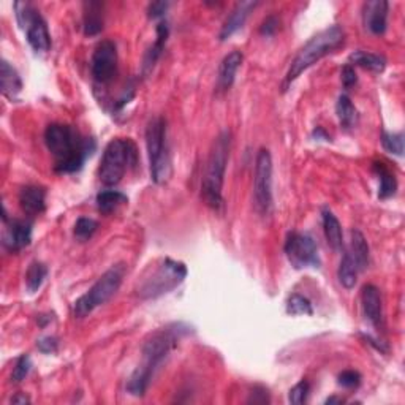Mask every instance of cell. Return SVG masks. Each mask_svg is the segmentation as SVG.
<instances>
[{"mask_svg": "<svg viewBox=\"0 0 405 405\" xmlns=\"http://www.w3.org/2000/svg\"><path fill=\"white\" fill-rule=\"evenodd\" d=\"M187 326L178 323L162 328L149 336L145 345H143V361L127 382V391L130 394L140 397L146 393L155 370L160 368L167 356L174 350L182 336L187 334Z\"/></svg>", "mask_w": 405, "mask_h": 405, "instance_id": "6da1fadb", "label": "cell"}, {"mask_svg": "<svg viewBox=\"0 0 405 405\" xmlns=\"http://www.w3.org/2000/svg\"><path fill=\"white\" fill-rule=\"evenodd\" d=\"M44 143L54 157V169L61 174L80 171L95 149L92 138L83 136L67 123H49L44 130Z\"/></svg>", "mask_w": 405, "mask_h": 405, "instance_id": "7a4b0ae2", "label": "cell"}, {"mask_svg": "<svg viewBox=\"0 0 405 405\" xmlns=\"http://www.w3.org/2000/svg\"><path fill=\"white\" fill-rule=\"evenodd\" d=\"M231 147V133L224 130L217 138L214 140L211 151L205 168V176L201 182V197L206 205L220 211L224 206V197H222V188H224V179L226 171L228 157H230Z\"/></svg>", "mask_w": 405, "mask_h": 405, "instance_id": "3957f363", "label": "cell"}, {"mask_svg": "<svg viewBox=\"0 0 405 405\" xmlns=\"http://www.w3.org/2000/svg\"><path fill=\"white\" fill-rule=\"evenodd\" d=\"M345 42V32L341 25H330L325 30L318 32L317 35H313L304 47L299 49L296 57L293 59V62L286 73L282 90H286L291 83H295L299 76H301L307 68H310L313 64L322 61L325 56L331 54L332 51L341 48Z\"/></svg>", "mask_w": 405, "mask_h": 405, "instance_id": "277c9868", "label": "cell"}, {"mask_svg": "<svg viewBox=\"0 0 405 405\" xmlns=\"http://www.w3.org/2000/svg\"><path fill=\"white\" fill-rule=\"evenodd\" d=\"M186 277L187 267L184 263L163 258L149 266L140 277L136 293L141 299H155L178 289Z\"/></svg>", "mask_w": 405, "mask_h": 405, "instance_id": "5b68a950", "label": "cell"}, {"mask_svg": "<svg viewBox=\"0 0 405 405\" xmlns=\"http://www.w3.org/2000/svg\"><path fill=\"white\" fill-rule=\"evenodd\" d=\"M138 163V149L128 138H116L108 143L100 162L99 176L104 186L113 187L122 181L130 168Z\"/></svg>", "mask_w": 405, "mask_h": 405, "instance_id": "8992f818", "label": "cell"}, {"mask_svg": "<svg viewBox=\"0 0 405 405\" xmlns=\"http://www.w3.org/2000/svg\"><path fill=\"white\" fill-rule=\"evenodd\" d=\"M146 147L151 165V178L155 184H165L171 176V157L167 141V121L154 117L146 128Z\"/></svg>", "mask_w": 405, "mask_h": 405, "instance_id": "52a82bcc", "label": "cell"}, {"mask_svg": "<svg viewBox=\"0 0 405 405\" xmlns=\"http://www.w3.org/2000/svg\"><path fill=\"white\" fill-rule=\"evenodd\" d=\"M123 274H126V265L117 263L111 266L109 270L103 274V276L97 280V282L90 286L87 293H84L81 298L75 301V317L84 318L87 317L90 312H94L97 307L108 303L111 298L116 295L122 284Z\"/></svg>", "mask_w": 405, "mask_h": 405, "instance_id": "ba28073f", "label": "cell"}, {"mask_svg": "<svg viewBox=\"0 0 405 405\" xmlns=\"http://www.w3.org/2000/svg\"><path fill=\"white\" fill-rule=\"evenodd\" d=\"M15 11L19 28L25 32V38H28L30 47L37 52L49 51L51 34L40 11L29 2H16Z\"/></svg>", "mask_w": 405, "mask_h": 405, "instance_id": "9c48e42d", "label": "cell"}, {"mask_svg": "<svg viewBox=\"0 0 405 405\" xmlns=\"http://www.w3.org/2000/svg\"><path fill=\"white\" fill-rule=\"evenodd\" d=\"M255 211L260 215H270L272 211V159L267 149H260L255 162L253 178Z\"/></svg>", "mask_w": 405, "mask_h": 405, "instance_id": "30bf717a", "label": "cell"}, {"mask_svg": "<svg viewBox=\"0 0 405 405\" xmlns=\"http://www.w3.org/2000/svg\"><path fill=\"white\" fill-rule=\"evenodd\" d=\"M285 253L286 257H289L291 266H295L296 270L320 266V257L315 241L306 233H289L285 241Z\"/></svg>", "mask_w": 405, "mask_h": 405, "instance_id": "8fae6325", "label": "cell"}, {"mask_svg": "<svg viewBox=\"0 0 405 405\" xmlns=\"http://www.w3.org/2000/svg\"><path fill=\"white\" fill-rule=\"evenodd\" d=\"M90 70L97 83L107 84L113 80L117 71V48L114 42L103 40L97 44Z\"/></svg>", "mask_w": 405, "mask_h": 405, "instance_id": "7c38bea8", "label": "cell"}, {"mask_svg": "<svg viewBox=\"0 0 405 405\" xmlns=\"http://www.w3.org/2000/svg\"><path fill=\"white\" fill-rule=\"evenodd\" d=\"M4 231V247L8 252H19L28 247L32 241V224L29 220L11 219L6 220Z\"/></svg>", "mask_w": 405, "mask_h": 405, "instance_id": "4fadbf2b", "label": "cell"}, {"mask_svg": "<svg viewBox=\"0 0 405 405\" xmlns=\"http://www.w3.org/2000/svg\"><path fill=\"white\" fill-rule=\"evenodd\" d=\"M388 8L387 0H370L363 5V21L365 29H369L374 35H382L387 30L388 23Z\"/></svg>", "mask_w": 405, "mask_h": 405, "instance_id": "5bb4252c", "label": "cell"}, {"mask_svg": "<svg viewBox=\"0 0 405 405\" xmlns=\"http://www.w3.org/2000/svg\"><path fill=\"white\" fill-rule=\"evenodd\" d=\"M361 306L365 318L375 328L383 325V312H382V295L375 285L368 284L363 286L361 291Z\"/></svg>", "mask_w": 405, "mask_h": 405, "instance_id": "9a60e30c", "label": "cell"}, {"mask_svg": "<svg viewBox=\"0 0 405 405\" xmlns=\"http://www.w3.org/2000/svg\"><path fill=\"white\" fill-rule=\"evenodd\" d=\"M19 206L29 215H38L47 209V191L38 186H25L19 191Z\"/></svg>", "mask_w": 405, "mask_h": 405, "instance_id": "2e32d148", "label": "cell"}, {"mask_svg": "<svg viewBox=\"0 0 405 405\" xmlns=\"http://www.w3.org/2000/svg\"><path fill=\"white\" fill-rule=\"evenodd\" d=\"M243 61H244V56L241 51H231L224 57V61H222L220 67H219V75H217V87L220 90H228L233 86L234 80H236V73Z\"/></svg>", "mask_w": 405, "mask_h": 405, "instance_id": "e0dca14e", "label": "cell"}, {"mask_svg": "<svg viewBox=\"0 0 405 405\" xmlns=\"http://www.w3.org/2000/svg\"><path fill=\"white\" fill-rule=\"evenodd\" d=\"M257 5L258 2H241L234 6L231 15L228 16L224 28H222L220 30V35H219L220 40L225 42L226 38H230L234 34V32H238L241 28H243L247 21V18H249L252 10H255V6Z\"/></svg>", "mask_w": 405, "mask_h": 405, "instance_id": "ac0fdd59", "label": "cell"}, {"mask_svg": "<svg viewBox=\"0 0 405 405\" xmlns=\"http://www.w3.org/2000/svg\"><path fill=\"white\" fill-rule=\"evenodd\" d=\"M323 230H325L326 241H328L331 249L334 252H342L344 250V234H342L341 222L337 220L334 212H332L328 207L323 209Z\"/></svg>", "mask_w": 405, "mask_h": 405, "instance_id": "d6986e66", "label": "cell"}, {"mask_svg": "<svg viewBox=\"0 0 405 405\" xmlns=\"http://www.w3.org/2000/svg\"><path fill=\"white\" fill-rule=\"evenodd\" d=\"M350 257L355 261V265L358 267V271H364L369 267L370 263V250L369 244L365 241L364 234L359 230H351L350 233Z\"/></svg>", "mask_w": 405, "mask_h": 405, "instance_id": "ffe728a7", "label": "cell"}, {"mask_svg": "<svg viewBox=\"0 0 405 405\" xmlns=\"http://www.w3.org/2000/svg\"><path fill=\"white\" fill-rule=\"evenodd\" d=\"M0 84H2V94L10 100H15L23 90L21 76H19L16 68L6 61H2V65H0Z\"/></svg>", "mask_w": 405, "mask_h": 405, "instance_id": "44dd1931", "label": "cell"}, {"mask_svg": "<svg viewBox=\"0 0 405 405\" xmlns=\"http://www.w3.org/2000/svg\"><path fill=\"white\" fill-rule=\"evenodd\" d=\"M168 35H169L168 24L162 21L159 25H157V40L154 42L152 47L147 49L146 56H145V62H143V75H147L149 71L152 70L155 62L159 61V57L162 56V51L165 49Z\"/></svg>", "mask_w": 405, "mask_h": 405, "instance_id": "7402d4cb", "label": "cell"}, {"mask_svg": "<svg viewBox=\"0 0 405 405\" xmlns=\"http://www.w3.org/2000/svg\"><path fill=\"white\" fill-rule=\"evenodd\" d=\"M349 62L350 65H355V67H363L365 70L375 71V73H382V71L387 68V59L383 56L361 49L351 52Z\"/></svg>", "mask_w": 405, "mask_h": 405, "instance_id": "603a6c76", "label": "cell"}, {"mask_svg": "<svg viewBox=\"0 0 405 405\" xmlns=\"http://www.w3.org/2000/svg\"><path fill=\"white\" fill-rule=\"evenodd\" d=\"M84 34L87 37L99 35L103 29V15L102 4L89 2L86 4V11H84Z\"/></svg>", "mask_w": 405, "mask_h": 405, "instance_id": "cb8c5ba5", "label": "cell"}, {"mask_svg": "<svg viewBox=\"0 0 405 405\" xmlns=\"http://www.w3.org/2000/svg\"><path fill=\"white\" fill-rule=\"evenodd\" d=\"M374 173L378 176V181H380V187H378V197L382 200H387L389 197H393L397 191V181L394 178V174L389 171L388 167L382 162L374 163Z\"/></svg>", "mask_w": 405, "mask_h": 405, "instance_id": "d4e9b609", "label": "cell"}, {"mask_svg": "<svg viewBox=\"0 0 405 405\" xmlns=\"http://www.w3.org/2000/svg\"><path fill=\"white\" fill-rule=\"evenodd\" d=\"M336 113L339 122L344 128H353L358 122V111L349 95H339L336 103Z\"/></svg>", "mask_w": 405, "mask_h": 405, "instance_id": "484cf974", "label": "cell"}, {"mask_svg": "<svg viewBox=\"0 0 405 405\" xmlns=\"http://www.w3.org/2000/svg\"><path fill=\"white\" fill-rule=\"evenodd\" d=\"M358 267L355 265V261L351 260L349 252H344V257L341 260V265H339L337 270V277L339 282L344 286V289L351 290L355 289L356 279H358Z\"/></svg>", "mask_w": 405, "mask_h": 405, "instance_id": "4316f807", "label": "cell"}, {"mask_svg": "<svg viewBox=\"0 0 405 405\" xmlns=\"http://www.w3.org/2000/svg\"><path fill=\"white\" fill-rule=\"evenodd\" d=\"M128 198L119 191H103L97 195V207L103 214L116 211L117 207L126 205Z\"/></svg>", "mask_w": 405, "mask_h": 405, "instance_id": "83f0119b", "label": "cell"}, {"mask_svg": "<svg viewBox=\"0 0 405 405\" xmlns=\"http://www.w3.org/2000/svg\"><path fill=\"white\" fill-rule=\"evenodd\" d=\"M47 276H48L47 265H43L42 261H34V263H30V266L28 267V272H25V285H28V290L30 293L40 290V286L43 285Z\"/></svg>", "mask_w": 405, "mask_h": 405, "instance_id": "f1b7e54d", "label": "cell"}, {"mask_svg": "<svg viewBox=\"0 0 405 405\" xmlns=\"http://www.w3.org/2000/svg\"><path fill=\"white\" fill-rule=\"evenodd\" d=\"M286 312H289L290 315H312L313 309L309 299L295 293V295H291L289 301H286Z\"/></svg>", "mask_w": 405, "mask_h": 405, "instance_id": "f546056e", "label": "cell"}, {"mask_svg": "<svg viewBox=\"0 0 405 405\" xmlns=\"http://www.w3.org/2000/svg\"><path fill=\"white\" fill-rule=\"evenodd\" d=\"M97 228H99V224H97L94 219L80 217L75 224V238L78 241H81V243H84V241H89L94 236Z\"/></svg>", "mask_w": 405, "mask_h": 405, "instance_id": "4dcf8cb0", "label": "cell"}, {"mask_svg": "<svg viewBox=\"0 0 405 405\" xmlns=\"http://www.w3.org/2000/svg\"><path fill=\"white\" fill-rule=\"evenodd\" d=\"M382 146L387 152L394 155L404 154V133H389L383 132L382 135Z\"/></svg>", "mask_w": 405, "mask_h": 405, "instance_id": "1f68e13d", "label": "cell"}, {"mask_svg": "<svg viewBox=\"0 0 405 405\" xmlns=\"http://www.w3.org/2000/svg\"><path fill=\"white\" fill-rule=\"evenodd\" d=\"M32 369V359L29 355H21L16 359L15 368H13L11 374V382L21 383L25 377L29 375V372Z\"/></svg>", "mask_w": 405, "mask_h": 405, "instance_id": "d6a6232c", "label": "cell"}, {"mask_svg": "<svg viewBox=\"0 0 405 405\" xmlns=\"http://www.w3.org/2000/svg\"><path fill=\"white\" fill-rule=\"evenodd\" d=\"M307 394H309V383H307L306 380H303V382H299L298 385H295V387L290 389L289 401L291 404H295V405L304 404L307 401Z\"/></svg>", "mask_w": 405, "mask_h": 405, "instance_id": "836d02e7", "label": "cell"}, {"mask_svg": "<svg viewBox=\"0 0 405 405\" xmlns=\"http://www.w3.org/2000/svg\"><path fill=\"white\" fill-rule=\"evenodd\" d=\"M361 383V375L356 370H344L339 375V385L344 388H356Z\"/></svg>", "mask_w": 405, "mask_h": 405, "instance_id": "e575fe53", "label": "cell"}, {"mask_svg": "<svg viewBox=\"0 0 405 405\" xmlns=\"http://www.w3.org/2000/svg\"><path fill=\"white\" fill-rule=\"evenodd\" d=\"M37 349L42 351L44 355H51V353H56L57 349H59V339L54 336H47V337H42L40 341H37Z\"/></svg>", "mask_w": 405, "mask_h": 405, "instance_id": "d590c367", "label": "cell"}, {"mask_svg": "<svg viewBox=\"0 0 405 405\" xmlns=\"http://www.w3.org/2000/svg\"><path fill=\"white\" fill-rule=\"evenodd\" d=\"M356 83H358V76H356L355 67H353V65L347 64L342 68V84H344V87L350 89V87H353Z\"/></svg>", "mask_w": 405, "mask_h": 405, "instance_id": "8d00e7d4", "label": "cell"}, {"mask_svg": "<svg viewBox=\"0 0 405 405\" xmlns=\"http://www.w3.org/2000/svg\"><path fill=\"white\" fill-rule=\"evenodd\" d=\"M279 28V19L277 16H267L263 24H261V28H260V34L261 35H265V37H271L276 34V30Z\"/></svg>", "mask_w": 405, "mask_h": 405, "instance_id": "74e56055", "label": "cell"}, {"mask_svg": "<svg viewBox=\"0 0 405 405\" xmlns=\"http://www.w3.org/2000/svg\"><path fill=\"white\" fill-rule=\"evenodd\" d=\"M168 6H169V2H163V0H160V2L149 4V6H147V16L152 18V19L160 18V16L165 15L167 10H168Z\"/></svg>", "mask_w": 405, "mask_h": 405, "instance_id": "f35d334b", "label": "cell"}, {"mask_svg": "<svg viewBox=\"0 0 405 405\" xmlns=\"http://www.w3.org/2000/svg\"><path fill=\"white\" fill-rule=\"evenodd\" d=\"M249 402L253 404H267L270 402V396H267V391L261 387H255L253 391L250 393Z\"/></svg>", "mask_w": 405, "mask_h": 405, "instance_id": "ab89813d", "label": "cell"}, {"mask_svg": "<svg viewBox=\"0 0 405 405\" xmlns=\"http://www.w3.org/2000/svg\"><path fill=\"white\" fill-rule=\"evenodd\" d=\"M10 402L11 404H23V405H25V404L30 402V399L25 394H16V396L11 397Z\"/></svg>", "mask_w": 405, "mask_h": 405, "instance_id": "60d3db41", "label": "cell"}, {"mask_svg": "<svg viewBox=\"0 0 405 405\" xmlns=\"http://www.w3.org/2000/svg\"><path fill=\"white\" fill-rule=\"evenodd\" d=\"M49 320H51L49 315H40V317H38V323H40V326H44L49 322Z\"/></svg>", "mask_w": 405, "mask_h": 405, "instance_id": "b9f144b4", "label": "cell"}, {"mask_svg": "<svg viewBox=\"0 0 405 405\" xmlns=\"http://www.w3.org/2000/svg\"><path fill=\"white\" fill-rule=\"evenodd\" d=\"M342 399H339V397H330L328 401H326V404H341Z\"/></svg>", "mask_w": 405, "mask_h": 405, "instance_id": "7bdbcfd3", "label": "cell"}]
</instances>
